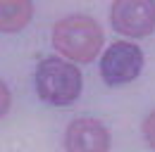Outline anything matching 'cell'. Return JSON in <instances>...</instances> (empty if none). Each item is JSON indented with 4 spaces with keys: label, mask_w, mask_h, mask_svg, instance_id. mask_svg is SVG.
Segmentation results:
<instances>
[{
    "label": "cell",
    "mask_w": 155,
    "mask_h": 152,
    "mask_svg": "<svg viewBox=\"0 0 155 152\" xmlns=\"http://www.w3.org/2000/svg\"><path fill=\"white\" fill-rule=\"evenodd\" d=\"M36 90L50 105H72L81 93V71L72 62L48 57L36 69Z\"/></svg>",
    "instance_id": "7a4b0ae2"
},
{
    "label": "cell",
    "mask_w": 155,
    "mask_h": 152,
    "mask_svg": "<svg viewBox=\"0 0 155 152\" xmlns=\"http://www.w3.org/2000/svg\"><path fill=\"white\" fill-rule=\"evenodd\" d=\"M112 26L119 33L131 38L148 36L155 29V2L153 0H117L110 10Z\"/></svg>",
    "instance_id": "277c9868"
},
{
    "label": "cell",
    "mask_w": 155,
    "mask_h": 152,
    "mask_svg": "<svg viewBox=\"0 0 155 152\" xmlns=\"http://www.w3.org/2000/svg\"><path fill=\"white\" fill-rule=\"evenodd\" d=\"M10 102H12V97H10V88L0 81V116H5V114H7Z\"/></svg>",
    "instance_id": "ba28073f"
},
{
    "label": "cell",
    "mask_w": 155,
    "mask_h": 152,
    "mask_svg": "<svg viewBox=\"0 0 155 152\" xmlns=\"http://www.w3.org/2000/svg\"><path fill=\"white\" fill-rule=\"evenodd\" d=\"M53 45L67 59L91 62L103 45V29L96 19L86 14H72L60 19L53 29Z\"/></svg>",
    "instance_id": "6da1fadb"
},
{
    "label": "cell",
    "mask_w": 155,
    "mask_h": 152,
    "mask_svg": "<svg viewBox=\"0 0 155 152\" xmlns=\"http://www.w3.org/2000/svg\"><path fill=\"white\" fill-rule=\"evenodd\" d=\"M143 135H146L148 145L155 150V112H150L146 116V121H143Z\"/></svg>",
    "instance_id": "52a82bcc"
},
{
    "label": "cell",
    "mask_w": 155,
    "mask_h": 152,
    "mask_svg": "<svg viewBox=\"0 0 155 152\" xmlns=\"http://www.w3.org/2000/svg\"><path fill=\"white\" fill-rule=\"evenodd\" d=\"M143 69V52L141 48L127 40L112 43L100 59V74L110 86H122L138 78Z\"/></svg>",
    "instance_id": "3957f363"
},
{
    "label": "cell",
    "mask_w": 155,
    "mask_h": 152,
    "mask_svg": "<svg viewBox=\"0 0 155 152\" xmlns=\"http://www.w3.org/2000/svg\"><path fill=\"white\" fill-rule=\"evenodd\" d=\"M34 14V5L29 0H0V31L15 33L21 31Z\"/></svg>",
    "instance_id": "8992f818"
},
{
    "label": "cell",
    "mask_w": 155,
    "mask_h": 152,
    "mask_svg": "<svg viewBox=\"0 0 155 152\" xmlns=\"http://www.w3.org/2000/svg\"><path fill=\"white\" fill-rule=\"evenodd\" d=\"M110 133L98 121L81 116L74 119L64 133V152H107Z\"/></svg>",
    "instance_id": "5b68a950"
}]
</instances>
